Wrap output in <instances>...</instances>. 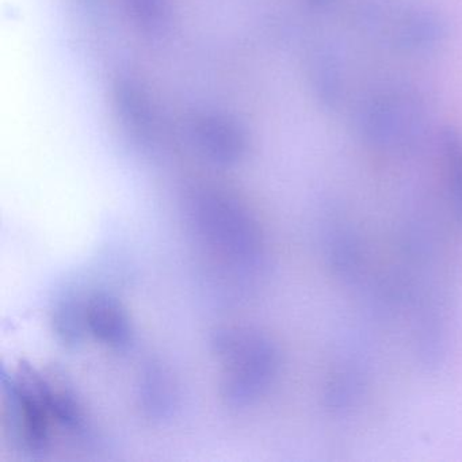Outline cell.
<instances>
[{
	"label": "cell",
	"instance_id": "cell-9",
	"mask_svg": "<svg viewBox=\"0 0 462 462\" xmlns=\"http://www.w3.org/2000/svg\"><path fill=\"white\" fill-rule=\"evenodd\" d=\"M307 77L313 98L327 112H337L345 99V67L334 47L320 45L308 58Z\"/></svg>",
	"mask_w": 462,
	"mask_h": 462
},
{
	"label": "cell",
	"instance_id": "cell-7",
	"mask_svg": "<svg viewBox=\"0 0 462 462\" xmlns=\"http://www.w3.org/2000/svg\"><path fill=\"white\" fill-rule=\"evenodd\" d=\"M380 25L388 44L411 55L434 52L448 39L445 20L429 9L402 10L385 17Z\"/></svg>",
	"mask_w": 462,
	"mask_h": 462
},
{
	"label": "cell",
	"instance_id": "cell-15",
	"mask_svg": "<svg viewBox=\"0 0 462 462\" xmlns=\"http://www.w3.org/2000/svg\"><path fill=\"white\" fill-rule=\"evenodd\" d=\"M307 2L315 9H324V7L329 6L334 0H307Z\"/></svg>",
	"mask_w": 462,
	"mask_h": 462
},
{
	"label": "cell",
	"instance_id": "cell-8",
	"mask_svg": "<svg viewBox=\"0 0 462 462\" xmlns=\"http://www.w3.org/2000/svg\"><path fill=\"white\" fill-rule=\"evenodd\" d=\"M88 331L115 350H128L134 343L131 316L112 294L99 291L88 300Z\"/></svg>",
	"mask_w": 462,
	"mask_h": 462
},
{
	"label": "cell",
	"instance_id": "cell-4",
	"mask_svg": "<svg viewBox=\"0 0 462 462\" xmlns=\"http://www.w3.org/2000/svg\"><path fill=\"white\" fill-rule=\"evenodd\" d=\"M319 237L324 264L332 280L365 301L386 269L373 263L369 242L356 216L339 201L329 202L321 213Z\"/></svg>",
	"mask_w": 462,
	"mask_h": 462
},
{
	"label": "cell",
	"instance_id": "cell-12",
	"mask_svg": "<svg viewBox=\"0 0 462 462\" xmlns=\"http://www.w3.org/2000/svg\"><path fill=\"white\" fill-rule=\"evenodd\" d=\"M140 399L148 418L162 420L171 413L174 386L161 365L150 364L145 366L140 383Z\"/></svg>",
	"mask_w": 462,
	"mask_h": 462
},
{
	"label": "cell",
	"instance_id": "cell-3",
	"mask_svg": "<svg viewBox=\"0 0 462 462\" xmlns=\"http://www.w3.org/2000/svg\"><path fill=\"white\" fill-rule=\"evenodd\" d=\"M212 346L226 366L221 396L229 407L253 405L270 391L280 375V348L261 332L224 329L216 332Z\"/></svg>",
	"mask_w": 462,
	"mask_h": 462
},
{
	"label": "cell",
	"instance_id": "cell-10",
	"mask_svg": "<svg viewBox=\"0 0 462 462\" xmlns=\"http://www.w3.org/2000/svg\"><path fill=\"white\" fill-rule=\"evenodd\" d=\"M438 152L442 164L446 202L456 226L462 228V132L445 126L438 136Z\"/></svg>",
	"mask_w": 462,
	"mask_h": 462
},
{
	"label": "cell",
	"instance_id": "cell-1",
	"mask_svg": "<svg viewBox=\"0 0 462 462\" xmlns=\"http://www.w3.org/2000/svg\"><path fill=\"white\" fill-rule=\"evenodd\" d=\"M189 224L201 245L217 258L226 278H256L266 262L263 235L245 205L220 188L197 189L188 199Z\"/></svg>",
	"mask_w": 462,
	"mask_h": 462
},
{
	"label": "cell",
	"instance_id": "cell-13",
	"mask_svg": "<svg viewBox=\"0 0 462 462\" xmlns=\"http://www.w3.org/2000/svg\"><path fill=\"white\" fill-rule=\"evenodd\" d=\"M137 31L148 40L163 39L171 31V0H124Z\"/></svg>",
	"mask_w": 462,
	"mask_h": 462
},
{
	"label": "cell",
	"instance_id": "cell-14",
	"mask_svg": "<svg viewBox=\"0 0 462 462\" xmlns=\"http://www.w3.org/2000/svg\"><path fill=\"white\" fill-rule=\"evenodd\" d=\"M52 321L60 342L67 347H75L88 331V302L83 304L75 294H66L56 302Z\"/></svg>",
	"mask_w": 462,
	"mask_h": 462
},
{
	"label": "cell",
	"instance_id": "cell-2",
	"mask_svg": "<svg viewBox=\"0 0 462 462\" xmlns=\"http://www.w3.org/2000/svg\"><path fill=\"white\" fill-rule=\"evenodd\" d=\"M356 129L361 142L374 152L393 158L413 156L429 132L426 104L413 88L377 91L362 101Z\"/></svg>",
	"mask_w": 462,
	"mask_h": 462
},
{
	"label": "cell",
	"instance_id": "cell-6",
	"mask_svg": "<svg viewBox=\"0 0 462 462\" xmlns=\"http://www.w3.org/2000/svg\"><path fill=\"white\" fill-rule=\"evenodd\" d=\"M186 134L199 158L221 169L245 162L253 144L247 124L224 110H201L189 116Z\"/></svg>",
	"mask_w": 462,
	"mask_h": 462
},
{
	"label": "cell",
	"instance_id": "cell-11",
	"mask_svg": "<svg viewBox=\"0 0 462 462\" xmlns=\"http://www.w3.org/2000/svg\"><path fill=\"white\" fill-rule=\"evenodd\" d=\"M115 102L123 123L139 140L148 142L155 132V115L147 93L134 80L118 79L115 88Z\"/></svg>",
	"mask_w": 462,
	"mask_h": 462
},
{
	"label": "cell",
	"instance_id": "cell-5",
	"mask_svg": "<svg viewBox=\"0 0 462 462\" xmlns=\"http://www.w3.org/2000/svg\"><path fill=\"white\" fill-rule=\"evenodd\" d=\"M373 383L369 346L353 337L340 343L321 389V404L329 418L347 420L364 407Z\"/></svg>",
	"mask_w": 462,
	"mask_h": 462
}]
</instances>
